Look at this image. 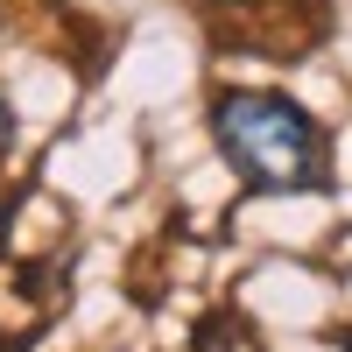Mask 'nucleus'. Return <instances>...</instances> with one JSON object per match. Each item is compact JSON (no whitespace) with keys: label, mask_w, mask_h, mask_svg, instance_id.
<instances>
[{"label":"nucleus","mask_w":352,"mask_h":352,"mask_svg":"<svg viewBox=\"0 0 352 352\" xmlns=\"http://www.w3.org/2000/svg\"><path fill=\"white\" fill-rule=\"evenodd\" d=\"M197 352H268V345H261V331H254L247 310H204Z\"/></svg>","instance_id":"3"},{"label":"nucleus","mask_w":352,"mask_h":352,"mask_svg":"<svg viewBox=\"0 0 352 352\" xmlns=\"http://www.w3.org/2000/svg\"><path fill=\"white\" fill-rule=\"evenodd\" d=\"M14 148V106H8V92H0V155Z\"/></svg>","instance_id":"4"},{"label":"nucleus","mask_w":352,"mask_h":352,"mask_svg":"<svg viewBox=\"0 0 352 352\" xmlns=\"http://www.w3.org/2000/svg\"><path fill=\"white\" fill-rule=\"evenodd\" d=\"M219 43H240L254 56H310L331 28V0H204Z\"/></svg>","instance_id":"2"},{"label":"nucleus","mask_w":352,"mask_h":352,"mask_svg":"<svg viewBox=\"0 0 352 352\" xmlns=\"http://www.w3.org/2000/svg\"><path fill=\"white\" fill-rule=\"evenodd\" d=\"M0 352H14V345H8V331H0Z\"/></svg>","instance_id":"5"},{"label":"nucleus","mask_w":352,"mask_h":352,"mask_svg":"<svg viewBox=\"0 0 352 352\" xmlns=\"http://www.w3.org/2000/svg\"><path fill=\"white\" fill-rule=\"evenodd\" d=\"M212 141L226 169L240 176L254 197H317L331 190V134L289 92H254V85H226L212 99Z\"/></svg>","instance_id":"1"}]
</instances>
